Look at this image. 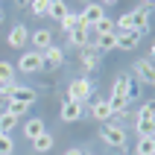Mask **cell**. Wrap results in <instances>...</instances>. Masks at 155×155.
<instances>
[{
  "instance_id": "1",
  "label": "cell",
  "mask_w": 155,
  "mask_h": 155,
  "mask_svg": "<svg viewBox=\"0 0 155 155\" xmlns=\"http://www.w3.org/2000/svg\"><path fill=\"white\" fill-rule=\"evenodd\" d=\"M155 105L152 103H143V108L138 111V117H135V132H138V138H152L155 135Z\"/></svg>"
},
{
  "instance_id": "5",
  "label": "cell",
  "mask_w": 155,
  "mask_h": 155,
  "mask_svg": "<svg viewBox=\"0 0 155 155\" xmlns=\"http://www.w3.org/2000/svg\"><path fill=\"white\" fill-rule=\"evenodd\" d=\"M26 41H29V29H26V24H15L12 29H9V35H6V44L12 47V50H24Z\"/></svg>"
},
{
  "instance_id": "34",
  "label": "cell",
  "mask_w": 155,
  "mask_h": 155,
  "mask_svg": "<svg viewBox=\"0 0 155 155\" xmlns=\"http://www.w3.org/2000/svg\"><path fill=\"white\" fill-rule=\"evenodd\" d=\"M85 155H97V152H85Z\"/></svg>"
},
{
  "instance_id": "23",
  "label": "cell",
  "mask_w": 155,
  "mask_h": 155,
  "mask_svg": "<svg viewBox=\"0 0 155 155\" xmlns=\"http://www.w3.org/2000/svg\"><path fill=\"white\" fill-rule=\"evenodd\" d=\"M15 64L12 61H3L0 59V85H6V82H15Z\"/></svg>"
},
{
  "instance_id": "19",
  "label": "cell",
  "mask_w": 155,
  "mask_h": 155,
  "mask_svg": "<svg viewBox=\"0 0 155 155\" xmlns=\"http://www.w3.org/2000/svg\"><path fill=\"white\" fill-rule=\"evenodd\" d=\"M12 100H21V103L32 105L35 100H38V91H35V88H29V85H18L15 94H12Z\"/></svg>"
},
{
  "instance_id": "35",
  "label": "cell",
  "mask_w": 155,
  "mask_h": 155,
  "mask_svg": "<svg viewBox=\"0 0 155 155\" xmlns=\"http://www.w3.org/2000/svg\"><path fill=\"white\" fill-rule=\"evenodd\" d=\"M0 111H3V103H0Z\"/></svg>"
},
{
  "instance_id": "29",
  "label": "cell",
  "mask_w": 155,
  "mask_h": 155,
  "mask_svg": "<svg viewBox=\"0 0 155 155\" xmlns=\"http://www.w3.org/2000/svg\"><path fill=\"white\" fill-rule=\"evenodd\" d=\"M15 88H18V82H6V85H0V100H12Z\"/></svg>"
},
{
  "instance_id": "25",
  "label": "cell",
  "mask_w": 155,
  "mask_h": 155,
  "mask_svg": "<svg viewBox=\"0 0 155 155\" xmlns=\"http://www.w3.org/2000/svg\"><path fill=\"white\" fill-rule=\"evenodd\" d=\"M47 6H50V0H29V12L35 18H47Z\"/></svg>"
},
{
  "instance_id": "7",
  "label": "cell",
  "mask_w": 155,
  "mask_h": 155,
  "mask_svg": "<svg viewBox=\"0 0 155 155\" xmlns=\"http://www.w3.org/2000/svg\"><path fill=\"white\" fill-rule=\"evenodd\" d=\"M68 44H70V47H76V50L88 47V44H91V26H85V24L73 26V29L68 32Z\"/></svg>"
},
{
  "instance_id": "13",
  "label": "cell",
  "mask_w": 155,
  "mask_h": 155,
  "mask_svg": "<svg viewBox=\"0 0 155 155\" xmlns=\"http://www.w3.org/2000/svg\"><path fill=\"white\" fill-rule=\"evenodd\" d=\"M61 120L64 123H76V120H82V103H73V100H64L61 103Z\"/></svg>"
},
{
  "instance_id": "15",
  "label": "cell",
  "mask_w": 155,
  "mask_h": 155,
  "mask_svg": "<svg viewBox=\"0 0 155 155\" xmlns=\"http://www.w3.org/2000/svg\"><path fill=\"white\" fill-rule=\"evenodd\" d=\"M111 97H126V100H132V79L126 76V73H120V76L114 79V85H111Z\"/></svg>"
},
{
  "instance_id": "31",
  "label": "cell",
  "mask_w": 155,
  "mask_h": 155,
  "mask_svg": "<svg viewBox=\"0 0 155 155\" xmlns=\"http://www.w3.org/2000/svg\"><path fill=\"white\" fill-rule=\"evenodd\" d=\"M114 3H120V0H100V6H114Z\"/></svg>"
},
{
  "instance_id": "28",
  "label": "cell",
  "mask_w": 155,
  "mask_h": 155,
  "mask_svg": "<svg viewBox=\"0 0 155 155\" xmlns=\"http://www.w3.org/2000/svg\"><path fill=\"white\" fill-rule=\"evenodd\" d=\"M79 24H82V18L70 12V15L64 18V21H61V29H64V32H70V29H73V26H79Z\"/></svg>"
},
{
  "instance_id": "24",
  "label": "cell",
  "mask_w": 155,
  "mask_h": 155,
  "mask_svg": "<svg viewBox=\"0 0 155 155\" xmlns=\"http://www.w3.org/2000/svg\"><path fill=\"white\" fill-rule=\"evenodd\" d=\"M105 32H114V21L108 15L103 18V21H97L94 26H91V35H105Z\"/></svg>"
},
{
  "instance_id": "18",
  "label": "cell",
  "mask_w": 155,
  "mask_h": 155,
  "mask_svg": "<svg viewBox=\"0 0 155 155\" xmlns=\"http://www.w3.org/2000/svg\"><path fill=\"white\" fill-rule=\"evenodd\" d=\"M29 41H32L35 50L41 53V50H47V47L53 44V32L50 29H35V32H29Z\"/></svg>"
},
{
  "instance_id": "3",
  "label": "cell",
  "mask_w": 155,
  "mask_h": 155,
  "mask_svg": "<svg viewBox=\"0 0 155 155\" xmlns=\"http://www.w3.org/2000/svg\"><path fill=\"white\" fill-rule=\"evenodd\" d=\"M100 140L108 143V147H114V149H123V147H126V129H123V126L105 123L103 129H100Z\"/></svg>"
},
{
  "instance_id": "33",
  "label": "cell",
  "mask_w": 155,
  "mask_h": 155,
  "mask_svg": "<svg viewBox=\"0 0 155 155\" xmlns=\"http://www.w3.org/2000/svg\"><path fill=\"white\" fill-rule=\"evenodd\" d=\"M0 15H3V3H0Z\"/></svg>"
},
{
  "instance_id": "11",
  "label": "cell",
  "mask_w": 155,
  "mask_h": 155,
  "mask_svg": "<svg viewBox=\"0 0 155 155\" xmlns=\"http://www.w3.org/2000/svg\"><path fill=\"white\" fill-rule=\"evenodd\" d=\"M44 132H47L44 117H26V123H24V138L26 140H35L38 135H44Z\"/></svg>"
},
{
  "instance_id": "22",
  "label": "cell",
  "mask_w": 155,
  "mask_h": 155,
  "mask_svg": "<svg viewBox=\"0 0 155 155\" xmlns=\"http://www.w3.org/2000/svg\"><path fill=\"white\" fill-rule=\"evenodd\" d=\"M18 129V117H12V114L0 111V135H12V132Z\"/></svg>"
},
{
  "instance_id": "17",
  "label": "cell",
  "mask_w": 155,
  "mask_h": 155,
  "mask_svg": "<svg viewBox=\"0 0 155 155\" xmlns=\"http://www.w3.org/2000/svg\"><path fill=\"white\" fill-rule=\"evenodd\" d=\"M91 117H94L97 123L108 120V117H111V105H108V100H94V103H91Z\"/></svg>"
},
{
  "instance_id": "27",
  "label": "cell",
  "mask_w": 155,
  "mask_h": 155,
  "mask_svg": "<svg viewBox=\"0 0 155 155\" xmlns=\"http://www.w3.org/2000/svg\"><path fill=\"white\" fill-rule=\"evenodd\" d=\"M0 155H15V140H12V135H0Z\"/></svg>"
},
{
  "instance_id": "9",
  "label": "cell",
  "mask_w": 155,
  "mask_h": 155,
  "mask_svg": "<svg viewBox=\"0 0 155 155\" xmlns=\"http://www.w3.org/2000/svg\"><path fill=\"white\" fill-rule=\"evenodd\" d=\"M79 59H82V70H85V76L91 73V70L100 68V53H97L94 44H88V47H82L79 50Z\"/></svg>"
},
{
  "instance_id": "30",
  "label": "cell",
  "mask_w": 155,
  "mask_h": 155,
  "mask_svg": "<svg viewBox=\"0 0 155 155\" xmlns=\"http://www.w3.org/2000/svg\"><path fill=\"white\" fill-rule=\"evenodd\" d=\"M64 155H85L82 149H76V147H70V149H64Z\"/></svg>"
},
{
  "instance_id": "20",
  "label": "cell",
  "mask_w": 155,
  "mask_h": 155,
  "mask_svg": "<svg viewBox=\"0 0 155 155\" xmlns=\"http://www.w3.org/2000/svg\"><path fill=\"white\" fill-rule=\"evenodd\" d=\"M53 143H56L53 135H50V132H44V135H38V138L32 140V149H35V155H47L53 149Z\"/></svg>"
},
{
  "instance_id": "2",
  "label": "cell",
  "mask_w": 155,
  "mask_h": 155,
  "mask_svg": "<svg viewBox=\"0 0 155 155\" xmlns=\"http://www.w3.org/2000/svg\"><path fill=\"white\" fill-rule=\"evenodd\" d=\"M91 94H94L91 76H79V79H73V82L68 85V100H73V103H88Z\"/></svg>"
},
{
  "instance_id": "14",
  "label": "cell",
  "mask_w": 155,
  "mask_h": 155,
  "mask_svg": "<svg viewBox=\"0 0 155 155\" xmlns=\"http://www.w3.org/2000/svg\"><path fill=\"white\" fill-rule=\"evenodd\" d=\"M135 73H138V79L143 82V85H152V82H155L152 59H140V61H135Z\"/></svg>"
},
{
  "instance_id": "32",
  "label": "cell",
  "mask_w": 155,
  "mask_h": 155,
  "mask_svg": "<svg viewBox=\"0 0 155 155\" xmlns=\"http://www.w3.org/2000/svg\"><path fill=\"white\" fill-rule=\"evenodd\" d=\"M152 3H155V0H143V9H149V6H152Z\"/></svg>"
},
{
  "instance_id": "21",
  "label": "cell",
  "mask_w": 155,
  "mask_h": 155,
  "mask_svg": "<svg viewBox=\"0 0 155 155\" xmlns=\"http://www.w3.org/2000/svg\"><path fill=\"white\" fill-rule=\"evenodd\" d=\"M3 111L21 120V117H24V114L29 111V105H26V103H21V100H6V108H3Z\"/></svg>"
},
{
  "instance_id": "16",
  "label": "cell",
  "mask_w": 155,
  "mask_h": 155,
  "mask_svg": "<svg viewBox=\"0 0 155 155\" xmlns=\"http://www.w3.org/2000/svg\"><path fill=\"white\" fill-rule=\"evenodd\" d=\"M68 15H70V9H68L64 0H50V6H47V18H53L56 24H61Z\"/></svg>"
},
{
  "instance_id": "6",
  "label": "cell",
  "mask_w": 155,
  "mask_h": 155,
  "mask_svg": "<svg viewBox=\"0 0 155 155\" xmlns=\"http://www.w3.org/2000/svg\"><path fill=\"white\" fill-rule=\"evenodd\" d=\"M79 18H82V24H85V26H94L97 21H103V18H105V6H100L97 0H88L85 9L79 12Z\"/></svg>"
},
{
  "instance_id": "12",
  "label": "cell",
  "mask_w": 155,
  "mask_h": 155,
  "mask_svg": "<svg viewBox=\"0 0 155 155\" xmlns=\"http://www.w3.org/2000/svg\"><path fill=\"white\" fill-rule=\"evenodd\" d=\"M129 18H132V29H138L140 35L149 29V9L138 6V9H132V12H129Z\"/></svg>"
},
{
  "instance_id": "4",
  "label": "cell",
  "mask_w": 155,
  "mask_h": 155,
  "mask_svg": "<svg viewBox=\"0 0 155 155\" xmlns=\"http://www.w3.org/2000/svg\"><path fill=\"white\" fill-rule=\"evenodd\" d=\"M15 70H21V73H41L44 70V59H41V53L38 50H26L21 59H18Z\"/></svg>"
},
{
  "instance_id": "10",
  "label": "cell",
  "mask_w": 155,
  "mask_h": 155,
  "mask_svg": "<svg viewBox=\"0 0 155 155\" xmlns=\"http://www.w3.org/2000/svg\"><path fill=\"white\" fill-rule=\"evenodd\" d=\"M41 59H44V68H50V70H56V68H61L64 64V50L61 47H47V50H41Z\"/></svg>"
},
{
  "instance_id": "26",
  "label": "cell",
  "mask_w": 155,
  "mask_h": 155,
  "mask_svg": "<svg viewBox=\"0 0 155 155\" xmlns=\"http://www.w3.org/2000/svg\"><path fill=\"white\" fill-rule=\"evenodd\" d=\"M135 152L138 155H155V138H140Z\"/></svg>"
},
{
  "instance_id": "8",
  "label": "cell",
  "mask_w": 155,
  "mask_h": 155,
  "mask_svg": "<svg viewBox=\"0 0 155 155\" xmlns=\"http://www.w3.org/2000/svg\"><path fill=\"white\" fill-rule=\"evenodd\" d=\"M114 38H117V50H135L143 35H140L138 29H123V32L114 29Z\"/></svg>"
}]
</instances>
